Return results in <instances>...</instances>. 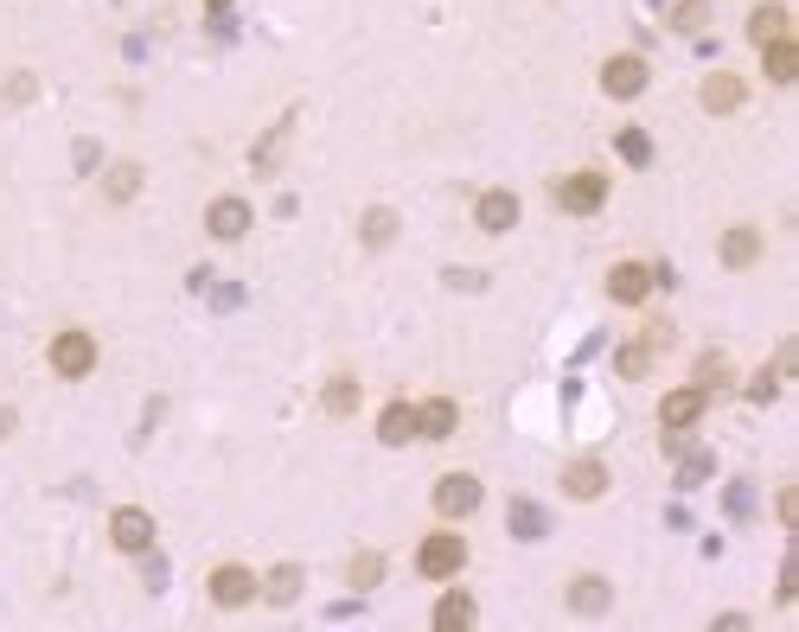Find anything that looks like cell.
I'll return each instance as SVG.
<instances>
[{
	"label": "cell",
	"instance_id": "cell-30",
	"mask_svg": "<svg viewBox=\"0 0 799 632\" xmlns=\"http://www.w3.org/2000/svg\"><path fill=\"white\" fill-rule=\"evenodd\" d=\"M703 20H710V7H703V0H691V7H678V13H671V26H678V32H697Z\"/></svg>",
	"mask_w": 799,
	"mask_h": 632
},
{
	"label": "cell",
	"instance_id": "cell-34",
	"mask_svg": "<svg viewBox=\"0 0 799 632\" xmlns=\"http://www.w3.org/2000/svg\"><path fill=\"white\" fill-rule=\"evenodd\" d=\"M729 518H748V485L742 480L729 485Z\"/></svg>",
	"mask_w": 799,
	"mask_h": 632
},
{
	"label": "cell",
	"instance_id": "cell-19",
	"mask_svg": "<svg viewBox=\"0 0 799 632\" xmlns=\"http://www.w3.org/2000/svg\"><path fill=\"white\" fill-rule=\"evenodd\" d=\"M755 255H761V237H755V230H729V237H722V262H729V269H748Z\"/></svg>",
	"mask_w": 799,
	"mask_h": 632
},
{
	"label": "cell",
	"instance_id": "cell-33",
	"mask_svg": "<svg viewBox=\"0 0 799 632\" xmlns=\"http://www.w3.org/2000/svg\"><path fill=\"white\" fill-rule=\"evenodd\" d=\"M780 524H799V492L793 485H780Z\"/></svg>",
	"mask_w": 799,
	"mask_h": 632
},
{
	"label": "cell",
	"instance_id": "cell-5",
	"mask_svg": "<svg viewBox=\"0 0 799 632\" xmlns=\"http://www.w3.org/2000/svg\"><path fill=\"white\" fill-rule=\"evenodd\" d=\"M109 536H116V550H129V556H148V543H154V518L148 511L122 505L109 518Z\"/></svg>",
	"mask_w": 799,
	"mask_h": 632
},
{
	"label": "cell",
	"instance_id": "cell-26",
	"mask_svg": "<svg viewBox=\"0 0 799 632\" xmlns=\"http://www.w3.org/2000/svg\"><path fill=\"white\" fill-rule=\"evenodd\" d=\"M109 199L116 204H129L134 192H141V167H116V173H109V185H103Z\"/></svg>",
	"mask_w": 799,
	"mask_h": 632
},
{
	"label": "cell",
	"instance_id": "cell-31",
	"mask_svg": "<svg viewBox=\"0 0 799 632\" xmlns=\"http://www.w3.org/2000/svg\"><path fill=\"white\" fill-rule=\"evenodd\" d=\"M697 480H710V454H691L678 467V485H697Z\"/></svg>",
	"mask_w": 799,
	"mask_h": 632
},
{
	"label": "cell",
	"instance_id": "cell-1",
	"mask_svg": "<svg viewBox=\"0 0 799 632\" xmlns=\"http://www.w3.org/2000/svg\"><path fill=\"white\" fill-rule=\"evenodd\" d=\"M646 77H652V71H646L640 51H620V58H608V64H601V90H608L615 102H633V97L646 90Z\"/></svg>",
	"mask_w": 799,
	"mask_h": 632
},
{
	"label": "cell",
	"instance_id": "cell-17",
	"mask_svg": "<svg viewBox=\"0 0 799 632\" xmlns=\"http://www.w3.org/2000/svg\"><path fill=\"white\" fill-rule=\"evenodd\" d=\"M748 39H755V46H773V39H787V7H780V0L755 7V13H748Z\"/></svg>",
	"mask_w": 799,
	"mask_h": 632
},
{
	"label": "cell",
	"instance_id": "cell-4",
	"mask_svg": "<svg viewBox=\"0 0 799 632\" xmlns=\"http://www.w3.org/2000/svg\"><path fill=\"white\" fill-rule=\"evenodd\" d=\"M601 199H608V179H601V173H569V179H557V204H563V211H576V218L601 211Z\"/></svg>",
	"mask_w": 799,
	"mask_h": 632
},
{
	"label": "cell",
	"instance_id": "cell-12",
	"mask_svg": "<svg viewBox=\"0 0 799 632\" xmlns=\"http://www.w3.org/2000/svg\"><path fill=\"white\" fill-rule=\"evenodd\" d=\"M742 102H748V83H742V77L717 71L710 83H703V109H710V116H736Z\"/></svg>",
	"mask_w": 799,
	"mask_h": 632
},
{
	"label": "cell",
	"instance_id": "cell-28",
	"mask_svg": "<svg viewBox=\"0 0 799 632\" xmlns=\"http://www.w3.org/2000/svg\"><path fill=\"white\" fill-rule=\"evenodd\" d=\"M717 383H729V364L717 352H703L697 358V390H717Z\"/></svg>",
	"mask_w": 799,
	"mask_h": 632
},
{
	"label": "cell",
	"instance_id": "cell-20",
	"mask_svg": "<svg viewBox=\"0 0 799 632\" xmlns=\"http://www.w3.org/2000/svg\"><path fill=\"white\" fill-rule=\"evenodd\" d=\"M436 626L441 632H467V626H473V601H467V594H441Z\"/></svg>",
	"mask_w": 799,
	"mask_h": 632
},
{
	"label": "cell",
	"instance_id": "cell-35",
	"mask_svg": "<svg viewBox=\"0 0 799 632\" xmlns=\"http://www.w3.org/2000/svg\"><path fill=\"white\" fill-rule=\"evenodd\" d=\"M211 7H231V0H211Z\"/></svg>",
	"mask_w": 799,
	"mask_h": 632
},
{
	"label": "cell",
	"instance_id": "cell-13",
	"mask_svg": "<svg viewBox=\"0 0 799 632\" xmlns=\"http://www.w3.org/2000/svg\"><path fill=\"white\" fill-rule=\"evenodd\" d=\"M697 415H703V390H697V383L671 390L666 403H659V422H666V429H697Z\"/></svg>",
	"mask_w": 799,
	"mask_h": 632
},
{
	"label": "cell",
	"instance_id": "cell-24",
	"mask_svg": "<svg viewBox=\"0 0 799 632\" xmlns=\"http://www.w3.org/2000/svg\"><path fill=\"white\" fill-rule=\"evenodd\" d=\"M346 575H352V588H378V582H384V556H378V550H359Z\"/></svg>",
	"mask_w": 799,
	"mask_h": 632
},
{
	"label": "cell",
	"instance_id": "cell-14",
	"mask_svg": "<svg viewBox=\"0 0 799 632\" xmlns=\"http://www.w3.org/2000/svg\"><path fill=\"white\" fill-rule=\"evenodd\" d=\"M473 224L492 230V237H499V230H512L518 224V199H512V192H487V199L473 204Z\"/></svg>",
	"mask_w": 799,
	"mask_h": 632
},
{
	"label": "cell",
	"instance_id": "cell-6",
	"mask_svg": "<svg viewBox=\"0 0 799 632\" xmlns=\"http://www.w3.org/2000/svg\"><path fill=\"white\" fill-rule=\"evenodd\" d=\"M436 511L441 518H467V511H480V480H473V473H448V480H436Z\"/></svg>",
	"mask_w": 799,
	"mask_h": 632
},
{
	"label": "cell",
	"instance_id": "cell-25",
	"mask_svg": "<svg viewBox=\"0 0 799 632\" xmlns=\"http://www.w3.org/2000/svg\"><path fill=\"white\" fill-rule=\"evenodd\" d=\"M543 531H550V518H543L531 499H518L512 505V536H543Z\"/></svg>",
	"mask_w": 799,
	"mask_h": 632
},
{
	"label": "cell",
	"instance_id": "cell-27",
	"mask_svg": "<svg viewBox=\"0 0 799 632\" xmlns=\"http://www.w3.org/2000/svg\"><path fill=\"white\" fill-rule=\"evenodd\" d=\"M352 403H359V383H352V378L327 383V409H333V415H352Z\"/></svg>",
	"mask_w": 799,
	"mask_h": 632
},
{
	"label": "cell",
	"instance_id": "cell-9",
	"mask_svg": "<svg viewBox=\"0 0 799 632\" xmlns=\"http://www.w3.org/2000/svg\"><path fill=\"white\" fill-rule=\"evenodd\" d=\"M608 294H615L620 307H640L646 294H652V269H646V262H620V269H608Z\"/></svg>",
	"mask_w": 799,
	"mask_h": 632
},
{
	"label": "cell",
	"instance_id": "cell-2",
	"mask_svg": "<svg viewBox=\"0 0 799 632\" xmlns=\"http://www.w3.org/2000/svg\"><path fill=\"white\" fill-rule=\"evenodd\" d=\"M52 371L58 378H90V371H97V339H90V332H58Z\"/></svg>",
	"mask_w": 799,
	"mask_h": 632
},
{
	"label": "cell",
	"instance_id": "cell-3",
	"mask_svg": "<svg viewBox=\"0 0 799 632\" xmlns=\"http://www.w3.org/2000/svg\"><path fill=\"white\" fill-rule=\"evenodd\" d=\"M416 569H422L429 582H448V575H461L467 569V543L461 536H429V543L416 550Z\"/></svg>",
	"mask_w": 799,
	"mask_h": 632
},
{
	"label": "cell",
	"instance_id": "cell-29",
	"mask_svg": "<svg viewBox=\"0 0 799 632\" xmlns=\"http://www.w3.org/2000/svg\"><path fill=\"white\" fill-rule=\"evenodd\" d=\"M652 371V352L646 345H620V378H646Z\"/></svg>",
	"mask_w": 799,
	"mask_h": 632
},
{
	"label": "cell",
	"instance_id": "cell-21",
	"mask_svg": "<svg viewBox=\"0 0 799 632\" xmlns=\"http://www.w3.org/2000/svg\"><path fill=\"white\" fill-rule=\"evenodd\" d=\"M390 237H397V211H390V204H371V211H364V243L384 250Z\"/></svg>",
	"mask_w": 799,
	"mask_h": 632
},
{
	"label": "cell",
	"instance_id": "cell-23",
	"mask_svg": "<svg viewBox=\"0 0 799 632\" xmlns=\"http://www.w3.org/2000/svg\"><path fill=\"white\" fill-rule=\"evenodd\" d=\"M262 594H269V601H276V608H288V601H294V594H301V569H294V562H282V569H276V575H269V582H262Z\"/></svg>",
	"mask_w": 799,
	"mask_h": 632
},
{
	"label": "cell",
	"instance_id": "cell-15",
	"mask_svg": "<svg viewBox=\"0 0 799 632\" xmlns=\"http://www.w3.org/2000/svg\"><path fill=\"white\" fill-rule=\"evenodd\" d=\"M378 441H384V448L416 441V403H390L384 415H378Z\"/></svg>",
	"mask_w": 799,
	"mask_h": 632
},
{
	"label": "cell",
	"instance_id": "cell-16",
	"mask_svg": "<svg viewBox=\"0 0 799 632\" xmlns=\"http://www.w3.org/2000/svg\"><path fill=\"white\" fill-rule=\"evenodd\" d=\"M455 403L448 397H436V403H416V434H429V441H441V434H455Z\"/></svg>",
	"mask_w": 799,
	"mask_h": 632
},
{
	"label": "cell",
	"instance_id": "cell-32",
	"mask_svg": "<svg viewBox=\"0 0 799 632\" xmlns=\"http://www.w3.org/2000/svg\"><path fill=\"white\" fill-rule=\"evenodd\" d=\"M773 390H780V378H773V371H761V378L748 383V397H755V403H768Z\"/></svg>",
	"mask_w": 799,
	"mask_h": 632
},
{
	"label": "cell",
	"instance_id": "cell-8",
	"mask_svg": "<svg viewBox=\"0 0 799 632\" xmlns=\"http://www.w3.org/2000/svg\"><path fill=\"white\" fill-rule=\"evenodd\" d=\"M257 594V575L243 569V562H224V569H211V601L218 608H243Z\"/></svg>",
	"mask_w": 799,
	"mask_h": 632
},
{
	"label": "cell",
	"instance_id": "cell-7",
	"mask_svg": "<svg viewBox=\"0 0 799 632\" xmlns=\"http://www.w3.org/2000/svg\"><path fill=\"white\" fill-rule=\"evenodd\" d=\"M608 608H615V588L601 582V575H576L569 582V613L576 620H601Z\"/></svg>",
	"mask_w": 799,
	"mask_h": 632
},
{
	"label": "cell",
	"instance_id": "cell-18",
	"mask_svg": "<svg viewBox=\"0 0 799 632\" xmlns=\"http://www.w3.org/2000/svg\"><path fill=\"white\" fill-rule=\"evenodd\" d=\"M761 51H768V77L773 83H793L799 77V46L793 39H773V46H761Z\"/></svg>",
	"mask_w": 799,
	"mask_h": 632
},
{
	"label": "cell",
	"instance_id": "cell-10",
	"mask_svg": "<svg viewBox=\"0 0 799 632\" xmlns=\"http://www.w3.org/2000/svg\"><path fill=\"white\" fill-rule=\"evenodd\" d=\"M206 230L218 237V243H237V237L250 230V204H243V199H211V211H206Z\"/></svg>",
	"mask_w": 799,
	"mask_h": 632
},
{
	"label": "cell",
	"instance_id": "cell-22",
	"mask_svg": "<svg viewBox=\"0 0 799 632\" xmlns=\"http://www.w3.org/2000/svg\"><path fill=\"white\" fill-rule=\"evenodd\" d=\"M615 148H620V160H627V167H646V160H652V134H646V128H620Z\"/></svg>",
	"mask_w": 799,
	"mask_h": 632
},
{
	"label": "cell",
	"instance_id": "cell-11",
	"mask_svg": "<svg viewBox=\"0 0 799 632\" xmlns=\"http://www.w3.org/2000/svg\"><path fill=\"white\" fill-rule=\"evenodd\" d=\"M563 492L569 499H601V492H608V467H601V460H569Z\"/></svg>",
	"mask_w": 799,
	"mask_h": 632
}]
</instances>
